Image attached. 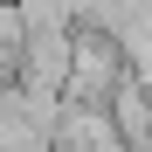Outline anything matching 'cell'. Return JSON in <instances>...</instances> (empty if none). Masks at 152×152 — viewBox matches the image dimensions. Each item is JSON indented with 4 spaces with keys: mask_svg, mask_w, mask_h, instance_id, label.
<instances>
[{
    "mask_svg": "<svg viewBox=\"0 0 152 152\" xmlns=\"http://www.w3.org/2000/svg\"><path fill=\"white\" fill-rule=\"evenodd\" d=\"M124 48L97 28H69V90L62 104H111V90L124 83Z\"/></svg>",
    "mask_w": 152,
    "mask_h": 152,
    "instance_id": "cell-1",
    "label": "cell"
},
{
    "mask_svg": "<svg viewBox=\"0 0 152 152\" xmlns=\"http://www.w3.org/2000/svg\"><path fill=\"white\" fill-rule=\"evenodd\" d=\"M111 124L124 132V145H152V90L145 83H132V76H124V83L111 90Z\"/></svg>",
    "mask_w": 152,
    "mask_h": 152,
    "instance_id": "cell-2",
    "label": "cell"
},
{
    "mask_svg": "<svg viewBox=\"0 0 152 152\" xmlns=\"http://www.w3.org/2000/svg\"><path fill=\"white\" fill-rule=\"evenodd\" d=\"M21 14V28L28 35H69L76 28V0H7Z\"/></svg>",
    "mask_w": 152,
    "mask_h": 152,
    "instance_id": "cell-3",
    "label": "cell"
}]
</instances>
